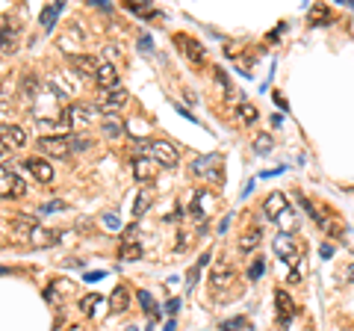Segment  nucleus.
Instances as JSON below:
<instances>
[{
  "label": "nucleus",
  "mask_w": 354,
  "mask_h": 331,
  "mask_svg": "<svg viewBox=\"0 0 354 331\" xmlns=\"http://www.w3.org/2000/svg\"><path fill=\"white\" fill-rule=\"evenodd\" d=\"M139 151H148L153 163H163V166H177V148L166 139H153V142H139Z\"/></svg>",
  "instance_id": "obj_1"
},
{
  "label": "nucleus",
  "mask_w": 354,
  "mask_h": 331,
  "mask_svg": "<svg viewBox=\"0 0 354 331\" xmlns=\"http://www.w3.org/2000/svg\"><path fill=\"white\" fill-rule=\"evenodd\" d=\"M171 39H174V45L183 51L186 59H192L195 65H201L204 59H207V53H204V45L198 42V39H192V35H186V33H174Z\"/></svg>",
  "instance_id": "obj_2"
},
{
  "label": "nucleus",
  "mask_w": 354,
  "mask_h": 331,
  "mask_svg": "<svg viewBox=\"0 0 354 331\" xmlns=\"http://www.w3.org/2000/svg\"><path fill=\"white\" fill-rule=\"evenodd\" d=\"M35 148L42 154H48V157H59V160L71 154V142L62 139V136H42V139L35 142Z\"/></svg>",
  "instance_id": "obj_3"
},
{
  "label": "nucleus",
  "mask_w": 354,
  "mask_h": 331,
  "mask_svg": "<svg viewBox=\"0 0 354 331\" xmlns=\"http://www.w3.org/2000/svg\"><path fill=\"white\" fill-rule=\"evenodd\" d=\"M95 113H98V106L71 104V106L62 109V122L65 124H89V122H95Z\"/></svg>",
  "instance_id": "obj_4"
},
{
  "label": "nucleus",
  "mask_w": 354,
  "mask_h": 331,
  "mask_svg": "<svg viewBox=\"0 0 354 331\" xmlns=\"http://www.w3.org/2000/svg\"><path fill=\"white\" fill-rule=\"evenodd\" d=\"M127 104V92H124V89L118 86V89H109V92H103L101 98H98V109H101V113H106V116H112V113H115V109H121V106Z\"/></svg>",
  "instance_id": "obj_5"
},
{
  "label": "nucleus",
  "mask_w": 354,
  "mask_h": 331,
  "mask_svg": "<svg viewBox=\"0 0 354 331\" xmlns=\"http://www.w3.org/2000/svg\"><path fill=\"white\" fill-rule=\"evenodd\" d=\"M0 145L3 148H24L27 145V133H24V127H18V124H0Z\"/></svg>",
  "instance_id": "obj_6"
},
{
  "label": "nucleus",
  "mask_w": 354,
  "mask_h": 331,
  "mask_svg": "<svg viewBox=\"0 0 354 331\" xmlns=\"http://www.w3.org/2000/svg\"><path fill=\"white\" fill-rule=\"evenodd\" d=\"M274 254L284 258V261H289V263H295V254H298V251H295L292 234H284V231H281V234L274 237Z\"/></svg>",
  "instance_id": "obj_7"
},
{
  "label": "nucleus",
  "mask_w": 354,
  "mask_h": 331,
  "mask_svg": "<svg viewBox=\"0 0 354 331\" xmlns=\"http://www.w3.org/2000/svg\"><path fill=\"white\" fill-rule=\"evenodd\" d=\"M130 166H133V177L139 180V183H148V180L153 177V172H156V169H153V160L145 157V154H136Z\"/></svg>",
  "instance_id": "obj_8"
},
{
  "label": "nucleus",
  "mask_w": 354,
  "mask_h": 331,
  "mask_svg": "<svg viewBox=\"0 0 354 331\" xmlns=\"http://www.w3.org/2000/svg\"><path fill=\"white\" fill-rule=\"evenodd\" d=\"M287 195H284V192H271L269 198H266V201H263V213H266V216H269V219H274V222H278V216H281V213H287Z\"/></svg>",
  "instance_id": "obj_9"
},
{
  "label": "nucleus",
  "mask_w": 354,
  "mask_h": 331,
  "mask_svg": "<svg viewBox=\"0 0 354 331\" xmlns=\"http://www.w3.org/2000/svg\"><path fill=\"white\" fill-rule=\"evenodd\" d=\"M95 83H98L103 92H109V89H118L115 65H112V62H101V68H98V74H95Z\"/></svg>",
  "instance_id": "obj_10"
},
{
  "label": "nucleus",
  "mask_w": 354,
  "mask_h": 331,
  "mask_svg": "<svg viewBox=\"0 0 354 331\" xmlns=\"http://www.w3.org/2000/svg\"><path fill=\"white\" fill-rule=\"evenodd\" d=\"M233 281V266H227V263H216L213 266V272H210V287L213 290H221V287H227Z\"/></svg>",
  "instance_id": "obj_11"
},
{
  "label": "nucleus",
  "mask_w": 354,
  "mask_h": 331,
  "mask_svg": "<svg viewBox=\"0 0 354 331\" xmlns=\"http://www.w3.org/2000/svg\"><path fill=\"white\" fill-rule=\"evenodd\" d=\"M24 192H27V187H24V180L15 172H3V177H0V195H24Z\"/></svg>",
  "instance_id": "obj_12"
},
{
  "label": "nucleus",
  "mask_w": 354,
  "mask_h": 331,
  "mask_svg": "<svg viewBox=\"0 0 354 331\" xmlns=\"http://www.w3.org/2000/svg\"><path fill=\"white\" fill-rule=\"evenodd\" d=\"M27 169H30V174H33L35 180H42V183H51V180H53V166L48 163V160L30 157V160H27Z\"/></svg>",
  "instance_id": "obj_13"
},
{
  "label": "nucleus",
  "mask_w": 354,
  "mask_h": 331,
  "mask_svg": "<svg viewBox=\"0 0 354 331\" xmlns=\"http://www.w3.org/2000/svg\"><path fill=\"white\" fill-rule=\"evenodd\" d=\"M274 302H278V316H281V322L287 325L289 319L295 316V302L289 299L287 290H278V293H274Z\"/></svg>",
  "instance_id": "obj_14"
},
{
  "label": "nucleus",
  "mask_w": 354,
  "mask_h": 331,
  "mask_svg": "<svg viewBox=\"0 0 354 331\" xmlns=\"http://www.w3.org/2000/svg\"><path fill=\"white\" fill-rule=\"evenodd\" d=\"M59 15H62V3H59V0H56V3H48V6L42 9V15H38V27H42V30H53L56 21H59Z\"/></svg>",
  "instance_id": "obj_15"
},
{
  "label": "nucleus",
  "mask_w": 354,
  "mask_h": 331,
  "mask_svg": "<svg viewBox=\"0 0 354 331\" xmlns=\"http://www.w3.org/2000/svg\"><path fill=\"white\" fill-rule=\"evenodd\" d=\"M127 305H130V290H127V284H118L109 296V311L121 314V311H127Z\"/></svg>",
  "instance_id": "obj_16"
},
{
  "label": "nucleus",
  "mask_w": 354,
  "mask_h": 331,
  "mask_svg": "<svg viewBox=\"0 0 354 331\" xmlns=\"http://www.w3.org/2000/svg\"><path fill=\"white\" fill-rule=\"evenodd\" d=\"M71 65L80 71V74H89V77H95L98 68H101V62L95 56H74V53H71Z\"/></svg>",
  "instance_id": "obj_17"
},
{
  "label": "nucleus",
  "mask_w": 354,
  "mask_h": 331,
  "mask_svg": "<svg viewBox=\"0 0 354 331\" xmlns=\"http://www.w3.org/2000/svg\"><path fill=\"white\" fill-rule=\"evenodd\" d=\"M15 48H18V27L6 24V27L0 30V51L3 53H15Z\"/></svg>",
  "instance_id": "obj_18"
},
{
  "label": "nucleus",
  "mask_w": 354,
  "mask_h": 331,
  "mask_svg": "<svg viewBox=\"0 0 354 331\" xmlns=\"http://www.w3.org/2000/svg\"><path fill=\"white\" fill-rule=\"evenodd\" d=\"M257 116H260V113H257V106L254 104H245V101H242V104L233 106V119L239 124H254L257 122Z\"/></svg>",
  "instance_id": "obj_19"
},
{
  "label": "nucleus",
  "mask_w": 354,
  "mask_h": 331,
  "mask_svg": "<svg viewBox=\"0 0 354 331\" xmlns=\"http://www.w3.org/2000/svg\"><path fill=\"white\" fill-rule=\"evenodd\" d=\"M260 237H263V234H260V228H257V225L245 228V231H242V237H239L242 251H251V248H257V245H260Z\"/></svg>",
  "instance_id": "obj_20"
},
{
  "label": "nucleus",
  "mask_w": 354,
  "mask_h": 331,
  "mask_svg": "<svg viewBox=\"0 0 354 331\" xmlns=\"http://www.w3.org/2000/svg\"><path fill=\"white\" fill-rule=\"evenodd\" d=\"M35 228H38L35 216H27V213H21V216L15 219V234H18V237H27V240H30V234H33Z\"/></svg>",
  "instance_id": "obj_21"
},
{
  "label": "nucleus",
  "mask_w": 354,
  "mask_h": 331,
  "mask_svg": "<svg viewBox=\"0 0 354 331\" xmlns=\"http://www.w3.org/2000/svg\"><path fill=\"white\" fill-rule=\"evenodd\" d=\"M56 240H59V234H56V231H45L42 225L30 234V243H33V245H42V248H45V245H53Z\"/></svg>",
  "instance_id": "obj_22"
},
{
  "label": "nucleus",
  "mask_w": 354,
  "mask_h": 331,
  "mask_svg": "<svg viewBox=\"0 0 354 331\" xmlns=\"http://www.w3.org/2000/svg\"><path fill=\"white\" fill-rule=\"evenodd\" d=\"M118 254H121V261H136V258H142V245L136 240H124L121 248H118Z\"/></svg>",
  "instance_id": "obj_23"
},
{
  "label": "nucleus",
  "mask_w": 354,
  "mask_h": 331,
  "mask_svg": "<svg viewBox=\"0 0 354 331\" xmlns=\"http://www.w3.org/2000/svg\"><path fill=\"white\" fill-rule=\"evenodd\" d=\"M136 299H139V305L145 308V314H151L153 319L160 316V308H156V302L151 299V293H148V290H139V293H136Z\"/></svg>",
  "instance_id": "obj_24"
},
{
  "label": "nucleus",
  "mask_w": 354,
  "mask_h": 331,
  "mask_svg": "<svg viewBox=\"0 0 354 331\" xmlns=\"http://www.w3.org/2000/svg\"><path fill=\"white\" fill-rule=\"evenodd\" d=\"M35 92H38V80H35L33 74H24V77H21V98L30 101Z\"/></svg>",
  "instance_id": "obj_25"
},
{
  "label": "nucleus",
  "mask_w": 354,
  "mask_h": 331,
  "mask_svg": "<svg viewBox=\"0 0 354 331\" xmlns=\"http://www.w3.org/2000/svg\"><path fill=\"white\" fill-rule=\"evenodd\" d=\"M221 331H242L248 328V316H230V319H221Z\"/></svg>",
  "instance_id": "obj_26"
},
{
  "label": "nucleus",
  "mask_w": 354,
  "mask_h": 331,
  "mask_svg": "<svg viewBox=\"0 0 354 331\" xmlns=\"http://www.w3.org/2000/svg\"><path fill=\"white\" fill-rule=\"evenodd\" d=\"M319 225H322V231H325V234H331V237H342V231H345L342 222H337V219H325V216L319 219Z\"/></svg>",
  "instance_id": "obj_27"
},
{
  "label": "nucleus",
  "mask_w": 354,
  "mask_h": 331,
  "mask_svg": "<svg viewBox=\"0 0 354 331\" xmlns=\"http://www.w3.org/2000/svg\"><path fill=\"white\" fill-rule=\"evenodd\" d=\"M98 305H101V296H98V293H89V296L80 299V311H83L86 316L95 314V308H98Z\"/></svg>",
  "instance_id": "obj_28"
},
{
  "label": "nucleus",
  "mask_w": 354,
  "mask_h": 331,
  "mask_svg": "<svg viewBox=\"0 0 354 331\" xmlns=\"http://www.w3.org/2000/svg\"><path fill=\"white\" fill-rule=\"evenodd\" d=\"M307 18H310V24H325V21H331V9L328 6H313Z\"/></svg>",
  "instance_id": "obj_29"
},
{
  "label": "nucleus",
  "mask_w": 354,
  "mask_h": 331,
  "mask_svg": "<svg viewBox=\"0 0 354 331\" xmlns=\"http://www.w3.org/2000/svg\"><path fill=\"white\" fill-rule=\"evenodd\" d=\"M121 130H124V127H121V119H115V116H106V119H103V133H106V136H118Z\"/></svg>",
  "instance_id": "obj_30"
},
{
  "label": "nucleus",
  "mask_w": 354,
  "mask_h": 331,
  "mask_svg": "<svg viewBox=\"0 0 354 331\" xmlns=\"http://www.w3.org/2000/svg\"><path fill=\"white\" fill-rule=\"evenodd\" d=\"M148 204H151V192H139V198H136V204H133V216H142L148 210Z\"/></svg>",
  "instance_id": "obj_31"
},
{
  "label": "nucleus",
  "mask_w": 354,
  "mask_h": 331,
  "mask_svg": "<svg viewBox=\"0 0 354 331\" xmlns=\"http://www.w3.org/2000/svg\"><path fill=\"white\" fill-rule=\"evenodd\" d=\"M271 145H274L271 136H269V133H263V136H257V139H254V151H257V154H266V151H271Z\"/></svg>",
  "instance_id": "obj_32"
},
{
  "label": "nucleus",
  "mask_w": 354,
  "mask_h": 331,
  "mask_svg": "<svg viewBox=\"0 0 354 331\" xmlns=\"http://www.w3.org/2000/svg\"><path fill=\"white\" fill-rule=\"evenodd\" d=\"M71 142V151H89L92 148V139L89 136H74V139H68Z\"/></svg>",
  "instance_id": "obj_33"
},
{
  "label": "nucleus",
  "mask_w": 354,
  "mask_h": 331,
  "mask_svg": "<svg viewBox=\"0 0 354 331\" xmlns=\"http://www.w3.org/2000/svg\"><path fill=\"white\" fill-rule=\"evenodd\" d=\"M216 160H219V157H204V160H195V166H192V169H195L198 174H204V172H207V166H210V163H216Z\"/></svg>",
  "instance_id": "obj_34"
},
{
  "label": "nucleus",
  "mask_w": 354,
  "mask_h": 331,
  "mask_svg": "<svg viewBox=\"0 0 354 331\" xmlns=\"http://www.w3.org/2000/svg\"><path fill=\"white\" fill-rule=\"evenodd\" d=\"M263 269H266V261H254V266H251V272H248V275H251V278H260V275H263Z\"/></svg>",
  "instance_id": "obj_35"
},
{
  "label": "nucleus",
  "mask_w": 354,
  "mask_h": 331,
  "mask_svg": "<svg viewBox=\"0 0 354 331\" xmlns=\"http://www.w3.org/2000/svg\"><path fill=\"white\" fill-rule=\"evenodd\" d=\"M166 311H169V314L174 316L177 311H180V299H169V302H166Z\"/></svg>",
  "instance_id": "obj_36"
},
{
  "label": "nucleus",
  "mask_w": 354,
  "mask_h": 331,
  "mask_svg": "<svg viewBox=\"0 0 354 331\" xmlns=\"http://www.w3.org/2000/svg\"><path fill=\"white\" fill-rule=\"evenodd\" d=\"M51 210H65V201H51V204L42 207V213H51Z\"/></svg>",
  "instance_id": "obj_37"
},
{
  "label": "nucleus",
  "mask_w": 354,
  "mask_h": 331,
  "mask_svg": "<svg viewBox=\"0 0 354 331\" xmlns=\"http://www.w3.org/2000/svg\"><path fill=\"white\" fill-rule=\"evenodd\" d=\"M151 35H142V39H139V51H151Z\"/></svg>",
  "instance_id": "obj_38"
},
{
  "label": "nucleus",
  "mask_w": 354,
  "mask_h": 331,
  "mask_svg": "<svg viewBox=\"0 0 354 331\" xmlns=\"http://www.w3.org/2000/svg\"><path fill=\"white\" fill-rule=\"evenodd\" d=\"M103 225H106V228H118L121 222H118L115 216H103Z\"/></svg>",
  "instance_id": "obj_39"
},
{
  "label": "nucleus",
  "mask_w": 354,
  "mask_h": 331,
  "mask_svg": "<svg viewBox=\"0 0 354 331\" xmlns=\"http://www.w3.org/2000/svg\"><path fill=\"white\" fill-rule=\"evenodd\" d=\"M345 281H351V284H354V261L348 263V269H345Z\"/></svg>",
  "instance_id": "obj_40"
},
{
  "label": "nucleus",
  "mask_w": 354,
  "mask_h": 331,
  "mask_svg": "<svg viewBox=\"0 0 354 331\" xmlns=\"http://www.w3.org/2000/svg\"><path fill=\"white\" fill-rule=\"evenodd\" d=\"M6 272H9V269H6V266H0V275H6Z\"/></svg>",
  "instance_id": "obj_41"
},
{
  "label": "nucleus",
  "mask_w": 354,
  "mask_h": 331,
  "mask_svg": "<svg viewBox=\"0 0 354 331\" xmlns=\"http://www.w3.org/2000/svg\"><path fill=\"white\" fill-rule=\"evenodd\" d=\"M124 331H136V328H133V325H130V328H124Z\"/></svg>",
  "instance_id": "obj_42"
}]
</instances>
